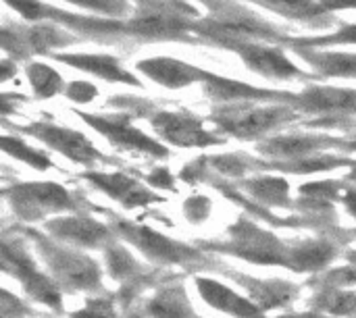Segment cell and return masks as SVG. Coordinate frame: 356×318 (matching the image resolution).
Returning <instances> with one entry per match:
<instances>
[{"label":"cell","instance_id":"obj_1","mask_svg":"<svg viewBox=\"0 0 356 318\" xmlns=\"http://www.w3.org/2000/svg\"><path fill=\"white\" fill-rule=\"evenodd\" d=\"M186 15H194V8H190L188 4L169 6L167 2L144 0L138 15L129 21L127 29L138 37L175 40L186 35V31L192 27Z\"/></svg>","mask_w":356,"mask_h":318},{"label":"cell","instance_id":"obj_2","mask_svg":"<svg viewBox=\"0 0 356 318\" xmlns=\"http://www.w3.org/2000/svg\"><path fill=\"white\" fill-rule=\"evenodd\" d=\"M296 115L294 110L286 106H234V108H221L213 115V119L219 123L221 129H225L232 135L238 137H254L259 133L271 131L280 127L286 121H292Z\"/></svg>","mask_w":356,"mask_h":318},{"label":"cell","instance_id":"obj_3","mask_svg":"<svg viewBox=\"0 0 356 318\" xmlns=\"http://www.w3.org/2000/svg\"><path fill=\"white\" fill-rule=\"evenodd\" d=\"M83 121H88L94 129L104 133L111 144L136 152H148L154 156H165V148L159 146L156 142L148 140L142 131L134 129L127 121V117H98V115H83L77 112Z\"/></svg>","mask_w":356,"mask_h":318},{"label":"cell","instance_id":"obj_4","mask_svg":"<svg viewBox=\"0 0 356 318\" xmlns=\"http://www.w3.org/2000/svg\"><path fill=\"white\" fill-rule=\"evenodd\" d=\"M152 125L175 146H213L221 142L202 127V121L186 112H159L154 115Z\"/></svg>","mask_w":356,"mask_h":318},{"label":"cell","instance_id":"obj_5","mask_svg":"<svg viewBox=\"0 0 356 318\" xmlns=\"http://www.w3.org/2000/svg\"><path fill=\"white\" fill-rule=\"evenodd\" d=\"M232 50H236L242 56L246 67H250L252 71H257V73H261L265 77H271V79H294V77L302 75V71L296 65H292L275 48L250 42V44H238Z\"/></svg>","mask_w":356,"mask_h":318},{"label":"cell","instance_id":"obj_6","mask_svg":"<svg viewBox=\"0 0 356 318\" xmlns=\"http://www.w3.org/2000/svg\"><path fill=\"white\" fill-rule=\"evenodd\" d=\"M2 40L15 42V54H19V58H25V54L31 50L33 52H50L54 48H60V46L75 42L69 33L58 29L52 21L50 23H38L33 27H23V29H19V33L15 31V35H10L8 29H4Z\"/></svg>","mask_w":356,"mask_h":318},{"label":"cell","instance_id":"obj_7","mask_svg":"<svg viewBox=\"0 0 356 318\" xmlns=\"http://www.w3.org/2000/svg\"><path fill=\"white\" fill-rule=\"evenodd\" d=\"M27 131L38 135L48 146L56 148L58 152L67 154L69 158H73L77 162H90V160H96L100 156L96 152V148L88 142V137H83L81 133H75L71 129L54 127L48 123H38V125H31Z\"/></svg>","mask_w":356,"mask_h":318},{"label":"cell","instance_id":"obj_8","mask_svg":"<svg viewBox=\"0 0 356 318\" xmlns=\"http://www.w3.org/2000/svg\"><path fill=\"white\" fill-rule=\"evenodd\" d=\"M296 102L302 106V110L327 117L356 112V92L342 87H309L296 98Z\"/></svg>","mask_w":356,"mask_h":318},{"label":"cell","instance_id":"obj_9","mask_svg":"<svg viewBox=\"0 0 356 318\" xmlns=\"http://www.w3.org/2000/svg\"><path fill=\"white\" fill-rule=\"evenodd\" d=\"M138 69L142 73H146L150 79H154L161 85L167 87H184L190 85L194 81L207 79L209 73L196 67H190L186 62H179L175 58H150V60H142L138 62Z\"/></svg>","mask_w":356,"mask_h":318},{"label":"cell","instance_id":"obj_10","mask_svg":"<svg viewBox=\"0 0 356 318\" xmlns=\"http://www.w3.org/2000/svg\"><path fill=\"white\" fill-rule=\"evenodd\" d=\"M56 60L60 62H67L71 67H77V69H83V71H90L106 81H119V83H131V85H138V79L134 75H129L117 58L113 56H96V54H54Z\"/></svg>","mask_w":356,"mask_h":318},{"label":"cell","instance_id":"obj_11","mask_svg":"<svg viewBox=\"0 0 356 318\" xmlns=\"http://www.w3.org/2000/svg\"><path fill=\"white\" fill-rule=\"evenodd\" d=\"M207 94L213 96L215 100H227V102H240V100H275L282 98L280 94L271 92H261L259 87L240 83V81H229L221 79L215 75L207 77Z\"/></svg>","mask_w":356,"mask_h":318},{"label":"cell","instance_id":"obj_12","mask_svg":"<svg viewBox=\"0 0 356 318\" xmlns=\"http://www.w3.org/2000/svg\"><path fill=\"white\" fill-rule=\"evenodd\" d=\"M305 58L323 75L336 77H356V54H342V52H313L307 46H294Z\"/></svg>","mask_w":356,"mask_h":318},{"label":"cell","instance_id":"obj_13","mask_svg":"<svg viewBox=\"0 0 356 318\" xmlns=\"http://www.w3.org/2000/svg\"><path fill=\"white\" fill-rule=\"evenodd\" d=\"M259 2L280 15H286L290 19H302V21H325L327 8L319 0H252Z\"/></svg>","mask_w":356,"mask_h":318},{"label":"cell","instance_id":"obj_14","mask_svg":"<svg viewBox=\"0 0 356 318\" xmlns=\"http://www.w3.org/2000/svg\"><path fill=\"white\" fill-rule=\"evenodd\" d=\"M17 196L21 198V202L25 206L29 204H38L42 208H63L69 204V196L58 187V185H50V183H44V185H25V187H19L17 190Z\"/></svg>","mask_w":356,"mask_h":318},{"label":"cell","instance_id":"obj_15","mask_svg":"<svg viewBox=\"0 0 356 318\" xmlns=\"http://www.w3.org/2000/svg\"><path fill=\"white\" fill-rule=\"evenodd\" d=\"M100 187H104L108 194H113L115 198L123 200L125 204H142L148 200H154V196L144 194L134 181L125 179L123 175H111V177H92Z\"/></svg>","mask_w":356,"mask_h":318},{"label":"cell","instance_id":"obj_16","mask_svg":"<svg viewBox=\"0 0 356 318\" xmlns=\"http://www.w3.org/2000/svg\"><path fill=\"white\" fill-rule=\"evenodd\" d=\"M323 137H277L269 144H263L261 150L263 152H271L275 156H305L311 150L325 146L330 142H319Z\"/></svg>","mask_w":356,"mask_h":318},{"label":"cell","instance_id":"obj_17","mask_svg":"<svg viewBox=\"0 0 356 318\" xmlns=\"http://www.w3.org/2000/svg\"><path fill=\"white\" fill-rule=\"evenodd\" d=\"M27 77L31 81V87L35 90V94L40 98H50L54 94L60 92L63 87V79L60 75L50 69L48 65H42V62H33L27 67Z\"/></svg>","mask_w":356,"mask_h":318},{"label":"cell","instance_id":"obj_18","mask_svg":"<svg viewBox=\"0 0 356 318\" xmlns=\"http://www.w3.org/2000/svg\"><path fill=\"white\" fill-rule=\"evenodd\" d=\"M2 148H4L6 152L15 154L17 158L25 160V162H29V165H33V167H38V169H46V167H50V160H48L46 156H42L40 152H35V150L27 148V146H25L23 142H19V140L4 137V140H2Z\"/></svg>","mask_w":356,"mask_h":318},{"label":"cell","instance_id":"obj_19","mask_svg":"<svg viewBox=\"0 0 356 318\" xmlns=\"http://www.w3.org/2000/svg\"><path fill=\"white\" fill-rule=\"evenodd\" d=\"M325 44H356V25H346L327 37H315L302 44H294V46H325Z\"/></svg>","mask_w":356,"mask_h":318},{"label":"cell","instance_id":"obj_20","mask_svg":"<svg viewBox=\"0 0 356 318\" xmlns=\"http://www.w3.org/2000/svg\"><path fill=\"white\" fill-rule=\"evenodd\" d=\"M69 2H75V4L86 6V8L102 10V12H108V15H123L127 10L125 0H69Z\"/></svg>","mask_w":356,"mask_h":318},{"label":"cell","instance_id":"obj_21","mask_svg":"<svg viewBox=\"0 0 356 318\" xmlns=\"http://www.w3.org/2000/svg\"><path fill=\"white\" fill-rule=\"evenodd\" d=\"M65 94L73 100V102H79V104H88L96 98V87L92 83H86V81H73L65 87Z\"/></svg>","mask_w":356,"mask_h":318},{"label":"cell","instance_id":"obj_22","mask_svg":"<svg viewBox=\"0 0 356 318\" xmlns=\"http://www.w3.org/2000/svg\"><path fill=\"white\" fill-rule=\"evenodd\" d=\"M323 8L336 10V8H356V0H319Z\"/></svg>","mask_w":356,"mask_h":318},{"label":"cell","instance_id":"obj_23","mask_svg":"<svg viewBox=\"0 0 356 318\" xmlns=\"http://www.w3.org/2000/svg\"><path fill=\"white\" fill-rule=\"evenodd\" d=\"M348 208L356 215V196H348Z\"/></svg>","mask_w":356,"mask_h":318},{"label":"cell","instance_id":"obj_24","mask_svg":"<svg viewBox=\"0 0 356 318\" xmlns=\"http://www.w3.org/2000/svg\"><path fill=\"white\" fill-rule=\"evenodd\" d=\"M305 318H313V317H305Z\"/></svg>","mask_w":356,"mask_h":318}]
</instances>
